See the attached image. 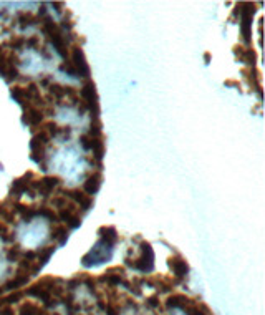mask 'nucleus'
<instances>
[{
	"label": "nucleus",
	"instance_id": "nucleus-1",
	"mask_svg": "<svg viewBox=\"0 0 265 315\" xmlns=\"http://www.w3.org/2000/svg\"><path fill=\"white\" fill-rule=\"evenodd\" d=\"M42 32L47 35V39L53 43L55 50L60 53L65 60H70V45H68V42H67V39H65L62 29L57 25V22L53 20L52 17H48V15H45V17L42 19Z\"/></svg>",
	"mask_w": 265,
	"mask_h": 315
},
{
	"label": "nucleus",
	"instance_id": "nucleus-2",
	"mask_svg": "<svg viewBox=\"0 0 265 315\" xmlns=\"http://www.w3.org/2000/svg\"><path fill=\"white\" fill-rule=\"evenodd\" d=\"M139 249H141L139 257L131 259L129 256H126V259H124V264H126L128 267H131L134 270H139V272H144V274L153 272V269H154V251H153V246H151L148 241H141V242H139Z\"/></svg>",
	"mask_w": 265,
	"mask_h": 315
},
{
	"label": "nucleus",
	"instance_id": "nucleus-3",
	"mask_svg": "<svg viewBox=\"0 0 265 315\" xmlns=\"http://www.w3.org/2000/svg\"><path fill=\"white\" fill-rule=\"evenodd\" d=\"M257 12V5L252 2H240V34L247 48L252 43V20Z\"/></svg>",
	"mask_w": 265,
	"mask_h": 315
},
{
	"label": "nucleus",
	"instance_id": "nucleus-4",
	"mask_svg": "<svg viewBox=\"0 0 265 315\" xmlns=\"http://www.w3.org/2000/svg\"><path fill=\"white\" fill-rule=\"evenodd\" d=\"M113 257V251L110 246L103 244L101 241H98L93 247L90 249L88 254H85L82 257V264L85 267H91V265H100L103 262H108Z\"/></svg>",
	"mask_w": 265,
	"mask_h": 315
},
{
	"label": "nucleus",
	"instance_id": "nucleus-5",
	"mask_svg": "<svg viewBox=\"0 0 265 315\" xmlns=\"http://www.w3.org/2000/svg\"><path fill=\"white\" fill-rule=\"evenodd\" d=\"M80 95H82V101L85 103L86 110H90L91 118H98L100 103H98V93H96L95 81L91 78L85 80L83 85H82V90H80Z\"/></svg>",
	"mask_w": 265,
	"mask_h": 315
},
{
	"label": "nucleus",
	"instance_id": "nucleus-6",
	"mask_svg": "<svg viewBox=\"0 0 265 315\" xmlns=\"http://www.w3.org/2000/svg\"><path fill=\"white\" fill-rule=\"evenodd\" d=\"M62 183V179L58 176H43L40 179H34V181L30 183V189L34 193H39L42 198H48L50 196V193L55 189L58 184Z\"/></svg>",
	"mask_w": 265,
	"mask_h": 315
},
{
	"label": "nucleus",
	"instance_id": "nucleus-7",
	"mask_svg": "<svg viewBox=\"0 0 265 315\" xmlns=\"http://www.w3.org/2000/svg\"><path fill=\"white\" fill-rule=\"evenodd\" d=\"M70 62L73 63V67L77 68L78 72V78H85L88 80L90 78V65L86 63V57H85V52L83 48L80 45H73L72 50H70Z\"/></svg>",
	"mask_w": 265,
	"mask_h": 315
},
{
	"label": "nucleus",
	"instance_id": "nucleus-8",
	"mask_svg": "<svg viewBox=\"0 0 265 315\" xmlns=\"http://www.w3.org/2000/svg\"><path fill=\"white\" fill-rule=\"evenodd\" d=\"M35 179V175L32 171L27 173L25 176H22V178H17L15 181L12 183V186H10V198H14V196H22V194H25V193H29L32 198L35 196V193L30 189V183Z\"/></svg>",
	"mask_w": 265,
	"mask_h": 315
},
{
	"label": "nucleus",
	"instance_id": "nucleus-9",
	"mask_svg": "<svg viewBox=\"0 0 265 315\" xmlns=\"http://www.w3.org/2000/svg\"><path fill=\"white\" fill-rule=\"evenodd\" d=\"M58 219H62L65 222V226L68 229H78L82 226V216H80L78 209L75 208L73 204H68L67 208L58 209Z\"/></svg>",
	"mask_w": 265,
	"mask_h": 315
},
{
	"label": "nucleus",
	"instance_id": "nucleus-10",
	"mask_svg": "<svg viewBox=\"0 0 265 315\" xmlns=\"http://www.w3.org/2000/svg\"><path fill=\"white\" fill-rule=\"evenodd\" d=\"M62 196L70 198L72 201H75V203H77L80 208L85 211V213L93 208V198L88 196V194L83 193L82 189H78V188H75V189H63Z\"/></svg>",
	"mask_w": 265,
	"mask_h": 315
},
{
	"label": "nucleus",
	"instance_id": "nucleus-11",
	"mask_svg": "<svg viewBox=\"0 0 265 315\" xmlns=\"http://www.w3.org/2000/svg\"><path fill=\"white\" fill-rule=\"evenodd\" d=\"M43 118H45V111L42 110V108L35 106V105H30L24 108V115H22V123L24 124H29L32 128H37L39 124H42Z\"/></svg>",
	"mask_w": 265,
	"mask_h": 315
},
{
	"label": "nucleus",
	"instance_id": "nucleus-12",
	"mask_svg": "<svg viewBox=\"0 0 265 315\" xmlns=\"http://www.w3.org/2000/svg\"><path fill=\"white\" fill-rule=\"evenodd\" d=\"M167 265H169V269L174 272V275L177 277V280H182L184 277H187V274H189L187 260L182 256H179V254H174V256H171L169 259H167Z\"/></svg>",
	"mask_w": 265,
	"mask_h": 315
},
{
	"label": "nucleus",
	"instance_id": "nucleus-13",
	"mask_svg": "<svg viewBox=\"0 0 265 315\" xmlns=\"http://www.w3.org/2000/svg\"><path fill=\"white\" fill-rule=\"evenodd\" d=\"M232 52L235 53V57L240 60V62H244L248 68H255L257 65V53L253 50L252 47H244V45H235L232 48Z\"/></svg>",
	"mask_w": 265,
	"mask_h": 315
},
{
	"label": "nucleus",
	"instance_id": "nucleus-14",
	"mask_svg": "<svg viewBox=\"0 0 265 315\" xmlns=\"http://www.w3.org/2000/svg\"><path fill=\"white\" fill-rule=\"evenodd\" d=\"M100 282H106L110 287H116L124 284V267H111L105 274L98 277Z\"/></svg>",
	"mask_w": 265,
	"mask_h": 315
},
{
	"label": "nucleus",
	"instance_id": "nucleus-15",
	"mask_svg": "<svg viewBox=\"0 0 265 315\" xmlns=\"http://www.w3.org/2000/svg\"><path fill=\"white\" fill-rule=\"evenodd\" d=\"M30 280V274L27 272L25 269H17V272H15V275L12 277L10 280H7L5 284L2 285L4 290H19L20 287H24L25 284H29Z\"/></svg>",
	"mask_w": 265,
	"mask_h": 315
},
{
	"label": "nucleus",
	"instance_id": "nucleus-16",
	"mask_svg": "<svg viewBox=\"0 0 265 315\" xmlns=\"http://www.w3.org/2000/svg\"><path fill=\"white\" fill-rule=\"evenodd\" d=\"M101 183H103V175H101V171H93L88 178L85 179L82 191L88 194V196H91V194H96V193L100 191Z\"/></svg>",
	"mask_w": 265,
	"mask_h": 315
},
{
	"label": "nucleus",
	"instance_id": "nucleus-17",
	"mask_svg": "<svg viewBox=\"0 0 265 315\" xmlns=\"http://www.w3.org/2000/svg\"><path fill=\"white\" fill-rule=\"evenodd\" d=\"M242 75H244V78L247 80V83L252 86L253 90H257V95L258 98H262V90H260V72H258L257 68H242Z\"/></svg>",
	"mask_w": 265,
	"mask_h": 315
},
{
	"label": "nucleus",
	"instance_id": "nucleus-18",
	"mask_svg": "<svg viewBox=\"0 0 265 315\" xmlns=\"http://www.w3.org/2000/svg\"><path fill=\"white\" fill-rule=\"evenodd\" d=\"M98 236H100V241L103 244H106V246H110V247L115 246V244L118 242V239H120L118 231L113 226H101L98 229Z\"/></svg>",
	"mask_w": 265,
	"mask_h": 315
},
{
	"label": "nucleus",
	"instance_id": "nucleus-19",
	"mask_svg": "<svg viewBox=\"0 0 265 315\" xmlns=\"http://www.w3.org/2000/svg\"><path fill=\"white\" fill-rule=\"evenodd\" d=\"M12 208L15 213H19L22 216V219L25 222H30L35 216H39V208H37V206H27L22 203H15L12 204Z\"/></svg>",
	"mask_w": 265,
	"mask_h": 315
},
{
	"label": "nucleus",
	"instance_id": "nucleus-20",
	"mask_svg": "<svg viewBox=\"0 0 265 315\" xmlns=\"http://www.w3.org/2000/svg\"><path fill=\"white\" fill-rule=\"evenodd\" d=\"M25 88V93H27V98L32 103V105H45V100H43V96L40 93V88L39 85L35 83V81H30L29 85L24 86Z\"/></svg>",
	"mask_w": 265,
	"mask_h": 315
},
{
	"label": "nucleus",
	"instance_id": "nucleus-21",
	"mask_svg": "<svg viewBox=\"0 0 265 315\" xmlns=\"http://www.w3.org/2000/svg\"><path fill=\"white\" fill-rule=\"evenodd\" d=\"M68 232H70V229L65 224H55V226H52L50 239L55 241L57 244H60V246H65L68 241Z\"/></svg>",
	"mask_w": 265,
	"mask_h": 315
},
{
	"label": "nucleus",
	"instance_id": "nucleus-22",
	"mask_svg": "<svg viewBox=\"0 0 265 315\" xmlns=\"http://www.w3.org/2000/svg\"><path fill=\"white\" fill-rule=\"evenodd\" d=\"M194 300V298L191 297H187V295H184V294H172L171 297H167V300H166V307L167 308H182L189 305Z\"/></svg>",
	"mask_w": 265,
	"mask_h": 315
},
{
	"label": "nucleus",
	"instance_id": "nucleus-23",
	"mask_svg": "<svg viewBox=\"0 0 265 315\" xmlns=\"http://www.w3.org/2000/svg\"><path fill=\"white\" fill-rule=\"evenodd\" d=\"M17 22H19V25L22 27V29H25V27L39 24V22H42V19L37 17V15H34L32 12H19L17 14Z\"/></svg>",
	"mask_w": 265,
	"mask_h": 315
},
{
	"label": "nucleus",
	"instance_id": "nucleus-24",
	"mask_svg": "<svg viewBox=\"0 0 265 315\" xmlns=\"http://www.w3.org/2000/svg\"><path fill=\"white\" fill-rule=\"evenodd\" d=\"M19 315H47L43 308H40L37 303L34 302H24L22 305L19 307Z\"/></svg>",
	"mask_w": 265,
	"mask_h": 315
},
{
	"label": "nucleus",
	"instance_id": "nucleus-25",
	"mask_svg": "<svg viewBox=\"0 0 265 315\" xmlns=\"http://www.w3.org/2000/svg\"><path fill=\"white\" fill-rule=\"evenodd\" d=\"M10 95H12L14 98L20 103V106H22V108H27V106H30V105H32V103L29 101V98H27V93H25V88H24V86H19V85L12 86V88H10Z\"/></svg>",
	"mask_w": 265,
	"mask_h": 315
},
{
	"label": "nucleus",
	"instance_id": "nucleus-26",
	"mask_svg": "<svg viewBox=\"0 0 265 315\" xmlns=\"http://www.w3.org/2000/svg\"><path fill=\"white\" fill-rule=\"evenodd\" d=\"M55 246H45V247H40L39 251H35V256H37V262H39L42 267L48 262V259L53 256V252H55Z\"/></svg>",
	"mask_w": 265,
	"mask_h": 315
},
{
	"label": "nucleus",
	"instance_id": "nucleus-27",
	"mask_svg": "<svg viewBox=\"0 0 265 315\" xmlns=\"http://www.w3.org/2000/svg\"><path fill=\"white\" fill-rule=\"evenodd\" d=\"M0 217L5 221V222H9V224H15V211L14 208L10 206V208H5V204L4 203H0Z\"/></svg>",
	"mask_w": 265,
	"mask_h": 315
},
{
	"label": "nucleus",
	"instance_id": "nucleus-28",
	"mask_svg": "<svg viewBox=\"0 0 265 315\" xmlns=\"http://www.w3.org/2000/svg\"><path fill=\"white\" fill-rule=\"evenodd\" d=\"M22 295H24V292H22V290H15L10 295L0 297V307H5V305H10V303L19 302L20 298H22Z\"/></svg>",
	"mask_w": 265,
	"mask_h": 315
},
{
	"label": "nucleus",
	"instance_id": "nucleus-29",
	"mask_svg": "<svg viewBox=\"0 0 265 315\" xmlns=\"http://www.w3.org/2000/svg\"><path fill=\"white\" fill-rule=\"evenodd\" d=\"M88 134H91V136H95V138H103V129H101L100 118H91Z\"/></svg>",
	"mask_w": 265,
	"mask_h": 315
},
{
	"label": "nucleus",
	"instance_id": "nucleus-30",
	"mask_svg": "<svg viewBox=\"0 0 265 315\" xmlns=\"http://www.w3.org/2000/svg\"><path fill=\"white\" fill-rule=\"evenodd\" d=\"M22 254H24V251L20 249L19 244H15V246H12L7 251V260H9V262H19L20 257H22Z\"/></svg>",
	"mask_w": 265,
	"mask_h": 315
},
{
	"label": "nucleus",
	"instance_id": "nucleus-31",
	"mask_svg": "<svg viewBox=\"0 0 265 315\" xmlns=\"http://www.w3.org/2000/svg\"><path fill=\"white\" fill-rule=\"evenodd\" d=\"M60 72H63V73H67V75H70V77H78V72H77V68L73 67V63L70 62V60H65L63 63H60Z\"/></svg>",
	"mask_w": 265,
	"mask_h": 315
},
{
	"label": "nucleus",
	"instance_id": "nucleus-32",
	"mask_svg": "<svg viewBox=\"0 0 265 315\" xmlns=\"http://www.w3.org/2000/svg\"><path fill=\"white\" fill-rule=\"evenodd\" d=\"M39 214L43 216V217H47V219L52 221V222H57L58 221V216H57L55 211H53V208H45V206H40V208H39Z\"/></svg>",
	"mask_w": 265,
	"mask_h": 315
},
{
	"label": "nucleus",
	"instance_id": "nucleus-33",
	"mask_svg": "<svg viewBox=\"0 0 265 315\" xmlns=\"http://www.w3.org/2000/svg\"><path fill=\"white\" fill-rule=\"evenodd\" d=\"M7 47H10L12 50H22L25 45V37H12L7 43H5Z\"/></svg>",
	"mask_w": 265,
	"mask_h": 315
},
{
	"label": "nucleus",
	"instance_id": "nucleus-34",
	"mask_svg": "<svg viewBox=\"0 0 265 315\" xmlns=\"http://www.w3.org/2000/svg\"><path fill=\"white\" fill-rule=\"evenodd\" d=\"M0 237H2L5 242L14 241L15 239V234H12V232L7 229V224H5V222H0Z\"/></svg>",
	"mask_w": 265,
	"mask_h": 315
},
{
	"label": "nucleus",
	"instance_id": "nucleus-35",
	"mask_svg": "<svg viewBox=\"0 0 265 315\" xmlns=\"http://www.w3.org/2000/svg\"><path fill=\"white\" fill-rule=\"evenodd\" d=\"M25 45H27V47H32L34 50L39 52V48L42 47V45H40L39 35H32V37H29V39H25Z\"/></svg>",
	"mask_w": 265,
	"mask_h": 315
},
{
	"label": "nucleus",
	"instance_id": "nucleus-36",
	"mask_svg": "<svg viewBox=\"0 0 265 315\" xmlns=\"http://www.w3.org/2000/svg\"><path fill=\"white\" fill-rule=\"evenodd\" d=\"M146 305H148L149 308H158L161 305V302H159V297L158 295H151L146 298Z\"/></svg>",
	"mask_w": 265,
	"mask_h": 315
},
{
	"label": "nucleus",
	"instance_id": "nucleus-37",
	"mask_svg": "<svg viewBox=\"0 0 265 315\" xmlns=\"http://www.w3.org/2000/svg\"><path fill=\"white\" fill-rule=\"evenodd\" d=\"M0 315H15V312L10 305H5V307H0Z\"/></svg>",
	"mask_w": 265,
	"mask_h": 315
},
{
	"label": "nucleus",
	"instance_id": "nucleus-38",
	"mask_svg": "<svg viewBox=\"0 0 265 315\" xmlns=\"http://www.w3.org/2000/svg\"><path fill=\"white\" fill-rule=\"evenodd\" d=\"M224 85L225 86H234V88H237V90L240 88V85H239V81H237V80H225Z\"/></svg>",
	"mask_w": 265,
	"mask_h": 315
},
{
	"label": "nucleus",
	"instance_id": "nucleus-39",
	"mask_svg": "<svg viewBox=\"0 0 265 315\" xmlns=\"http://www.w3.org/2000/svg\"><path fill=\"white\" fill-rule=\"evenodd\" d=\"M52 7H55V10H57V12H62L65 5H63V4H60V2H53V4H52Z\"/></svg>",
	"mask_w": 265,
	"mask_h": 315
},
{
	"label": "nucleus",
	"instance_id": "nucleus-40",
	"mask_svg": "<svg viewBox=\"0 0 265 315\" xmlns=\"http://www.w3.org/2000/svg\"><path fill=\"white\" fill-rule=\"evenodd\" d=\"M204 60H205V63H209V60H210V53H204Z\"/></svg>",
	"mask_w": 265,
	"mask_h": 315
}]
</instances>
